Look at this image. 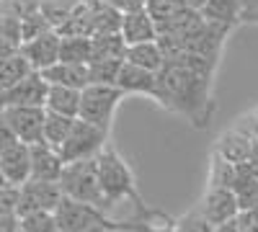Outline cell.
<instances>
[{"label":"cell","mask_w":258,"mask_h":232,"mask_svg":"<svg viewBox=\"0 0 258 232\" xmlns=\"http://www.w3.org/2000/svg\"><path fill=\"white\" fill-rule=\"evenodd\" d=\"M214 67H217L214 59L194 52H178L168 57L165 65L158 70L155 101L163 109L186 116L191 126L207 129L214 114V101H212Z\"/></svg>","instance_id":"cell-1"},{"label":"cell","mask_w":258,"mask_h":232,"mask_svg":"<svg viewBox=\"0 0 258 232\" xmlns=\"http://www.w3.org/2000/svg\"><path fill=\"white\" fill-rule=\"evenodd\" d=\"M96 176H98L101 194H103V199H106L109 206H114L116 201H124V199H132L140 212L147 209L140 191H137L135 173L129 171V165L124 163V158L114 150V147L106 144L96 155Z\"/></svg>","instance_id":"cell-2"},{"label":"cell","mask_w":258,"mask_h":232,"mask_svg":"<svg viewBox=\"0 0 258 232\" xmlns=\"http://www.w3.org/2000/svg\"><path fill=\"white\" fill-rule=\"evenodd\" d=\"M59 188H62V196H70L75 201H85V204H93L101 206L103 212L109 209L103 194H101V186H98V176H96V158L93 160H75V163H64L62 168V176H59Z\"/></svg>","instance_id":"cell-3"},{"label":"cell","mask_w":258,"mask_h":232,"mask_svg":"<svg viewBox=\"0 0 258 232\" xmlns=\"http://www.w3.org/2000/svg\"><path fill=\"white\" fill-rule=\"evenodd\" d=\"M54 219H57V232H111L114 219L106 217L101 206L75 201L70 196H62L57 209H54Z\"/></svg>","instance_id":"cell-4"},{"label":"cell","mask_w":258,"mask_h":232,"mask_svg":"<svg viewBox=\"0 0 258 232\" xmlns=\"http://www.w3.org/2000/svg\"><path fill=\"white\" fill-rule=\"evenodd\" d=\"M121 98H124V93L116 86L88 83V86L80 91V111H78V116L101 126L103 132H109L111 121H114V111H116Z\"/></svg>","instance_id":"cell-5"},{"label":"cell","mask_w":258,"mask_h":232,"mask_svg":"<svg viewBox=\"0 0 258 232\" xmlns=\"http://www.w3.org/2000/svg\"><path fill=\"white\" fill-rule=\"evenodd\" d=\"M106 137H109V132H103L101 126L85 121V119H75L73 129L68 134V139H64L57 150L62 155L64 163H75V160H93L103 147H106Z\"/></svg>","instance_id":"cell-6"},{"label":"cell","mask_w":258,"mask_h":232,"mask_svg":"<svg viewBox=\"0 0 258 232\" xmlns=\"http://www.w3.org/2000/svg\"><path fill=\"white\" fill-rule=\"evenodd\" d=\"M0 111L11 124L18 142H26V144L44 142V116H47L44 106H8Z\"/></svg>","instance_id":"cell-7"},{"label":"cell","mask_w":258,"mask_h":232,"mask_svg":"<svg viewBox=\"0 0 258 232\" xmlns=\"http://www.w3.org/2000/svg\"><path fill=\"white\" fill-rule=\"evenodd\" d=\"M49 83L44 80L39 70H31L24 80H18L16 86L0 91V109L8 106H44L47 101Z\"/></svg>","instance_id":"cell-8"},{"label":"cell","mask_w":258,"mask_h":232,"mask_svg":"<svg viewBox=\"0 0 258 232\" xmlns=\"http://www.w3.org/2000/svg\"><path fill=\"white\" fill-rule=\"evenodd\" d=\"M18 214H26V212H36V209H47V212H54L59 199H62V188L59 183L52 181H36L29 178L26 183L18 186Z\"/></svg>","instance_id":"cell-9"},{"label":"cell","mask_w":258,"mask_h":232,"mask_svg":"<svg viewBox=\"0 0 258 232\" xmlns=\"http://www.w3.org/2000/svg\"><path fill=\"white\" fill-rule=\"evenodd\" d=\"M197 206H199V212L214 227L225 224L230 219H238V214H240V206H238V199H235V191H232V188H225V186H209Z\"/></svg>","instance_id":"cell-10"},{"label":"cell","mask_w":258,"mask_h":232,"mask_svg":"<svg viewBox=\"0 0 258 232\" xmlns=\"http://www.w3.org/2000/svg\"><path fill=\"white\" fill-rule=\"evenodd\" d=\"M18 52L29 59L31 70H47L49 65L59 62V34L52 29L47 34H41L36 39H29L18 47Z\"/></svg>","instance_id":"cell-11"},{"label":"cell","mask_w":258,"mask_h":232,"mask_svg":"<svg viewBox=\"0 0 258 232\" xmlns=\"http://www.w3.org/2000/svg\"><path fill=\"white\" fill-rule=\"evenodd\" d=\"M0 171L11 186H21L31 178V150L26 142H13L0 152Z\"/></svg>","instance_id":"cell-12"},{"label":"cell","mask_w":258,"mask_h":232,"mask_svg":"<svg viewBox=\"0 0 258 232\" xmlns=\"http://www.w3.org/2000/svg\"><path fill=\"white\" fill-rule=\"evenodd\" d=\"M114 86L126 96V93H137V96H150L155 98V91H158V72L153 70H145V67H137L132 62H121V70L116 75V83Z\"/></svg>","instance_id":"cell-13"},{"label":"cell","mask_w":258,"mask_h":232,"mask_svg":"<svg viewBox=\"0 0 258 232\" xmlns=\"http://www.w3.org/2000/svg\"><path fill=\"white\" fill-rule=\"evenodd\" d=\"M29 150H31V178L57 183L64 168V160L57 147L47 142H36V144H29Z\"/></svg>","instance_id":"cell-14"},{"label":"cell","mask_w":258,"mask_h":232,"mask_svg":"<svg viewBox=\"0 0 258 232\" xmlns=\"http://www.w3.org/2000/svg\"><path fill=\"white\" fill-rule=\"evenodd\" d=\"M41 75L49 86H68L78 91H83L91 83L88 65H80V62H54L47 70H41Z\"/></svg>","instance_id":"cell-15"},{"label":"cell","mask_w":258,"mask_h":232,"mask_svg":"<svg viewBox=\"0 0 258 232\" xmlns=\"http://www.w3.org/2000/svg\"><path fill=\"white\" fill-rule=\"evenodd\" d=\"M119 34L124 36L126 44H140V41H153L158 39V24L153 21L145 8L142 11H132L121 16V29Z\"/></svg>","instance_id":"cell-16"},{"label":"cell","mask_w":258,"mask_h":232,"mask_svg":"<svg viewBox=\"0 0 258 232\" xmlns=\"http://www.w3.org/2000/svg\"><path fill=\"white\" fill-rule=\"evenodd\" d=\"M253 142H255V137H253L250 132H245L243 126H238V129H227V132L217 139V147H214V152L222 155L225 160H230V163L238 165V163H243L245 155L250 152Z\"/></svg>","instance_id":"cell-17"},{"label":"cell","mask_w":258,"mask_h":232,"mask_svg":"<svg viewBox=\"0 0 258 232\" xmlns=\"http://www.w3.org/2000/svg\"><path fill=\"white\" fill-rule=\"evenodd\" d=\"M124 62H132V65H137V67L158 72L165 65V54L158 44V39H153V41H140V44H126Z\"/></svg>","instance_id":"cell-18"},{"label":"cell","mask_w":258,"mask_h":232,"mask_svg":"<svg viewBox=\"0 0 258 232\" xmlns=\"http://www.w3.org/2000/svg\"><path fill=\"white\" fill-rule=\"evenodd\" d=\"M44 109L54 111V114H64V116H78V111H80V91L68 88V86H49Z\"/></svg>","instance_id":"cell-19"},{"label":"cell","mask_w":258,"mask_h":232,"mask_svg":"<svg viewBox=\"0 0 258 232\" xmlns=\"http://www.w3.org/2000/svg\"><path fill=\"white\" fill-rule=\"evenodd\" d=\"M240 6H243V0H207L199 13H202L204 21L232 29L240 21Z\"/></svg>","instance_id":"cell-20"},{"label":"cell","mask_w":258,"mask_h":232,"mask_svg":"<svg viewBox=\"0 0 258 232\" xmlns=\"http://www.w3.org/2000/svg\"><path fill=\"white\" fill-rule=\"evenodd\" d=\"M29 72H31L29 59L21 54L18 49L11 52V54H6V57H0V91L16 86V83L24 80Z\"/></svg>","instance_id":"cell-21"},{"label":"cell","mask_w":258,"mask_h":232,"mask_svg":"<svg viewBox=\"0 0 258 232\" xmlns=\"http://www.w3.org/2000/svg\"><path fill=\"white\" fill-rule=\"evenodd\" d=\"M155 219H158V212L142 209L140 217H135V219L114 222V229H119V232H173V219L165 217L163 224H158Z\"/></svg>","instance_id":"cell-22"},{"label":"cell","mask_w":258,"mask_h":232,"mask_svg":"<svg viewBox=\"0 0 258 232\" xmlns=\"http://www.w3.org/2000/svg\"><path fill=\"white\" fill-rule=\"evenodd\" d=\"M93 57L91 36H59V62H80L88 65Z\"/></svg>","instance_id":"cell-23"},{"label":"cell","mask_w":258,"mask_h":232,"mask_svg":"<svg viewBox=\"0 0 258 232\" xmlns=\"http://www.w3.org/2000/svg\"><path fill=\"white\" fill-rule=\"evenodd\" d=\"M91 44H93L91 59H124V52H126V41L119 31L96 34V36H91Z\"/></svg>","instance_id":"cell-24"},{"label":"cell","mask_w":258,"mask_h":232,"mask_svg":"<svg viewBox=\"0 0 258 232\" xmlns=\"http://www.w3.org/2000/svg\"><path fill=\"white\" fill-rule=\"evenodd\" d=\"M44 111H47V109H44ZM75 119H78V116H64V114L47 111V116H44V142L52 144V147H59L64 139H68Z\"/></svg>","instance_id":"cell-25"},{"label":"cell","mask_w":258,"mask_h":232,"mask_svg":"<svg viewBox=\"0 0 258 232\" xmlns=\"http://www.w3.org/2000/svg\"><path fill=\"white\" fill-rule=\"evenodd\" d=\"M121 11L109 6L106 0H96V16H93V36L96 34H114L121 29Z\"/></svg>","instance_id":"cell-26"},{"label":"cell","mask_w":258,"mask_h":232,"mask_svg":"<svg viewBox=\"0 0 258 232\" xmlns=\"http://www.w3.org/2000/svg\"><path fill=\"white\" fill-rule=\"evenodd\" d=\"M232 191H235V199H238L240 212H248V209L258 206V178L238 171V178L232 183Z\"/></svg>","instance_id":"cell-27"},{"label":"cell","mask_w":258,"mask_h":232,"mask_svg":"<svg viewBox=\"0 0 258 232\" xmlns=\"http://www.w3.org/2000/svg\"><path fill=\"white\" fill-rule=\"evenodd\" d=\"M235 178H238V165L225 160L222 155L212 152V163H209V186H225L232 188Z\"/></svg>","instance_id":"cell-28"},{"label":"cell","mask_w":258,"mask_h":232,"mask_svg":"<svg viewBox=\"0 0 258 232\" xmlns=\"http://www.w3.org/2000/svg\"><path fill=\"white\" fill-rule=\"evenodd\" d=\"M18 219H21V232H57L54 212H47V209L18 214Z\"/></svg>","instance_id":"cell-29"},{"label":"cell","mask_w":258,"mask_h":232,"mask_svg":"<svg viewBox=\"0 0 258 232\" xmlns=\"http://www.w3.org/2000/svg\"><path fill=\"white\" fill-rule=\"evenodd\" d=\"M186 8H188L186 0H147L145 3V11L153 16V21L158 26L165 24V21H170V18H176Z\"/></svg>","instance_id":"cell-30"},{"label":"cell","mask_w":258,"mask_h":232,"mask_svg":"<svg viewBox=\"0 0 258 232\" xmlns=\"http://www.w3.org/2000/svg\"><path fill=\"white\" fill-rule=\"evenodd\" d=\"M124 59H91L88 62V72H91V83H103V86H114L116 75L121 70Z\"/></svg>","instance_id":"cell-31"},{"label":"cell","mask_w":258,"mask_h":232,"mask_svg":"<svg viewBox=\"0 0 258 232\" xmlns=\"http://www.w3.org/2000/svg\"><path fill=\"white\" fill-rule=\"evenodd\" d=\"M75 6H78V0H39V13L49 21L52 29H57L73 13Z\"/></svg>","instance_id":"cell-32"},{"label":"cell","mask_w":258,"mask_h":232,"mask_svg":"<svg viewBox=\"0 0 258 232\" xmlns=\"http://www.w3.org/2000/svg\"><path fill=\"white\" fill-rule=\"evenodd\" d=\"M173 232H214V224L199 212V206H194L191 212L173 219Z\"/></svg>","instance_id":"cell-33"},{"label":"cell","mask_w":258,"mask_h":232,"mask_svg":"<svg viewBox=\"0 0 258 232\" xmlns=\"http://www.w3.org/2000/svg\"><path fill=\"white\" fill-rule=\"evenodd\" d=\"M0 36L8 39L13 47H21V16L0 3Z\"/></svg>","instance_id":"cell-34"},{"label":"cell","mask_w":258,"mask_h":232,"mask_svg":"<svg viewBox=\"0 0 258 232\" xmlns=\"http://www.w3.org/2000/svg\"><path fill=\"white\" fill-rule=\"evenodd\" d=\"M47 31H52V24L39 11H34V13L21 18V44L29 41V39H36L41 34H47Z\"/></svg>","instance_id":"cell-35"},{"label":"cell","mask_w":258,"mask_h":232,"mask_svg":"<svg viewBox=\"0 0 258 232\" xmlns=\"http://www.w3.org/2000/svg\"><path fill=\"white\" fill-rule=\"evenodd\" d=\"M18 186H0V214H18Z\"/></svg>","instance_id":"cell-36"},{"label":"cell","mask_w":258,"mask_h":232,"mask_svg":"<svg viewBox=\"0 0 258 232\" xmlns=\"http://www.w3.org/2000/svg\"><path fill=\"white\" fill-rule=\"evenodd\" d=\"M6 8H11L16 16H29V13H34V11H39V0H0Z\"/></svg>","instance_id":"cell-37"},{"label":"cell","mask_w":258,"mask_h":232,"mask_svg":"<svg viewBox=\"0 0 258 232\" xmlns=\"http://www.w3.org/2000/svg\"><path fill=\"white\" fill-rule=\"evenodd\" d=\"M238 171H240V173H245V176L258 178V139L253 142V147H250V152L245 155V160H243V163H238Z\"/></svg>","instance_id":"cell-38"},{"label":"cell","mask_w":258,"mask_h":232,"mask_svg":"<svg viewBox=\"0 0 258 232\" xmlns=\"http://www.w3.org/2000/svg\"><path fill=\"white\" fill-rule=\"evenodd\" d=\"M238 24H258V0H243Z\"/></svg>","instance_id":"cell-39"},{"label":"cell","mask_w":258,"mask_h":232,"mask_svg":"<svg viewBox=\"0 0 258 232\" xmlns=\"http://www.w3.org/2000/svg\"><path fill=\"white\" fill-rule=\"evenodd\" d=\"M13 142H18V139H16V134H13V129H11V124L6 121L3 111H0V152L8 150Z\"/></svg>","instance_id":"cell-40"},{"label":"cell","mask_w":258,"mask_h":232,"mask_svg":"<svg viewBox=\"0 0 258 232\" xmlns=\"http://www.w3.org/2000/svg\"><path fill=\"white\" fill-rule=\"evenodd\" d=\"M238 227H240V232H258V212H253V209L240 212L238 214Z\"/></svg>","instance_id":"cell-41"},{"label":"cell","mask_w":258,"mask_h":232,"mask_svg":"<svg viewBox=\"0 0 258 232\" xmlns=\"http://www.w3.org/2000/svg\"><path fill=\"white\" fill-rule=\"evenodd\" d=\"M109 6H114L121 13H132V11H142L147 0H106Z\"/></svg>","instance_id":"cell-42"},{"label":"cell","mask_w":258,"mask_h":232,"mask_svg":"<svg viewBox=\"0 0 258 232\" xmlns=\"http://www.w3.org/2000/svg\"><path fill=\"white\" fill-rule=\"evenodd\" d=\"M0 232H21L18 214H0Z\"/></svg>","instance_id":"cell-43"},{"label":"cell","mask_w":258,"mask_h":232,"mask_svg":"<svg viewBox=\"0 0 258 232\" xmlns=\"http://www.w3.org/2000/svg\"><path fill=\"white\" fill-rule=\"evenodd\" d=\"M243 129H245V132H250V134H253V137L258 139V114H250V116L245 119Z\"/></svg>","instance_id":"cell-44"},{"label":"cell","mask_w":258,"mask_h":232,"mask_svg":"<svg viewBox=\"0 0 258 232\" xmlns=\"http://www.w3.org/2000/svg\"><path fill=\"white\" fill-rule=\"evenodd\" d=\"M214 232H240L238 219H230V222H225V224H217V227H214Z\"/></svg>","instance_id":"cell-45"},{"label":"cell","mask_w":258,"mask_h":232,"mask_svg":"<svg viewBox=\"0 0 258 232\" xmlns=\"http://www.w3.org/2000/svg\"><path fill=\"white\" fill-rule=\"evenodd\" d=\"M16 49H18V47H13L8 39L0 36V57H6V54H11V52H16Z\"/></svg>","instance_id":"cell-46"},{"label":"cell","mask_w":258,"mask_h":232,"mask_svg":"<svg viewBox=\"0 0 258 232\" xmlns=\"http://www.w3.org/2000/svg\"><path fill=\"white\" fill-rule=\"evenodd\" d=\"M207 3V0H186V6L194 8V11H202V6Z\"/></svg>","instance_id":"cell-47"},{"label":"cell","mask_w":258,"mask_h":232,"mask_svg":"<svg viewBox=\"0 0 258 232\" xmlns=\"http://www.w3.org/2000/svg\"><path fill=\"white\" fill-rule=\"evenodd\" d=\"M8 181H6V176H3V171H0V186H6Z\"/></svg>","instance_id":"cell-48"}]
</instances>
